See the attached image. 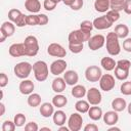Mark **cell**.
<instances>
[{
	"instance_id": "47",
	"label": "cell",
	"mask_w": 131,
	"mask_h": 131,
	"mask_svg": "<svg viewBox=\"0 0 131 131\" xmlns=\"http://www.w3.org/2000/svg\"><path fill=\"white\" fill-rule=\"evenodd\" d=\"M38 15H39V26H45L49 21V18H48V16L46 14L40 13Z\"/></svg>"
},
{
	"instance_id": "17",
	"label": "cell",
	"mask_w": 131,
	"mask_h": 131,
	"mask_svg": "<svg viewBox=\"0 0 131 131\" xmlns=\"http://www.w3.org/2000/svg\"><path fill=\"white\" fill-rule=\"evenodd\" d=\"M35 88V85L33 83V81L28 80V79H24L18 86V90L21 94L24 95H30L31 93H33V90Z\"/></svg>"
},
{
	"instance_id": "56",
	"label": "cell",
	"mask_w": 131,
	"mask_h": 131,
	"mask_svg": "<svg viewBox=\"0 0 131 131\" xmlns=\"http://www.w3.org/2000/svg\"><path fill=\"white\" fill-rule=\"evenodd\" d=\"M54 2H56V3H59V2H62V0H53Z\"/></svg>"
},
{
	"instance_id": "12",
	"label": "cell",
	"mask_w": 131,
	"mask_h": 131,
	"mask_svg": "<svg viewBox=\"0 0 131 131\" xmlns=\"http://www.w3.org/2000/svg\"><path fill=\"white\" fill-rule=\"evenodd\" d=\"M86 97H87L88 102L91 105H98L101 102V100H102L101 92L97 88H95V87H91L90 89L87 90Z\"/></svg>"
},
{
	"instance_id": "45",
	"label": "cell",
	"mask_w": 131,
	"mask_h": 131,
	"mask_svg": "<svg viewBox=\"0 0 131 131\" xmlns=\"http://www.w3.org/2000/svg\"><path fill=\"white\" fill-rule=\"evenodd\" d=\"M8 84V77L5 73H1L0 74V87L3 88Z\"/></svg>"
},
{
	"instance_id": "24",
	"label": "cell",
	"mask_w": 131,
	"mask_h": 131,
	"mask_svg": "<svg viewBox=\"0 0 131 131\" xmlns=\"http://www.w3.org/2000/svg\"><path fill=\"white\" fill-rule=\"evenodd\" d=\"M94 8L97 12H106L111 9L110 0H95L94 1Z\"/></svg>"
},
{
	"instance_id": "9",
	"label": "cell",
	"mask_w": 131,
	"mask_h": 131,
	"mask_svg": "<svg viewBox=\"0 0 131 131\" xmlns=\"http://www.w3.org/2000/svg\"><path fill=\"white\" fill-rule=\"evenodd\" d=\"M115 85H116V81L114 76H112L111 74H103L101 76L99 80V87L101 90L108 92L114 89Z\"/></svg>"
},
{
	"instance_id": "39",
	"label": "cell",
	"mask_w": 131,
	"mask_h": 131,
	"mask_svg": "<svg viewBox=\"0 0 131 131\" xmlns=\"http://www.w3.org/2000/svg\"><path fill=\"white\" fill-rule=\"evenodd\" d=\"M106 17L114 24L115 21H117L119 18H120V12L119 11H117V10H113V9H111V10H108V11H106Z\"/></svg>"
},
{
	"instance_id": "41",
	"label": "cell",
	"mask_w": 131,
	"mask_h": 131,
	"mask_svg": "<svg viewBox=\"0 0 131 131\" xmlns=\"http://www.w3.org/2000/svg\"><path fill=\"white\" fill-rule=\"evenodd\" d=\"M93 28H94L93 27V23L90 21V20H83L80 24V29L82 31H85V32H90L91 33V31H92Z\"/></svg>"
},
{
	"instance_id": "31",
	"label": "cell",
	"mask_w": 131,
	"mask_h": 131,
	"mask_svg": "<svg viewBox=\"0 0 131 131\" xmlns=\"http://www.w3.org/2000/svg\"><path fill=\"white\" fill-rule=\"evenodd\" d=\"M52 103H53L54 106L60 108V107H63V106L67 105V103H68V98H67L64 95H62V94H60V93H57L56 95L53 96V98H52Z\"/></svg>"
},
{
	"instance_id": "21",
	"label": "cell",
	"mask_w": 131,
	"mask_h": 131,
	"mask_svg": "<svg viewBox=\"0 0 131 131\" xmlns=\"http://www.w3.org/2000/svg\"><path fill=\"white\" fill-rule=\"evenodd\" d=\"M67 87V83L64 81L63 78L60 77H56L55 79H53L52 84H51V88L55 93H61L66 90Z\"/></svg>"
},
{
	"instance_id": "11",
	"label": "cell",
	"mask_w": 131,
	"mask_h": 131,
	"mask_svg": "<svg viewBox=\"0 0 131 131\" xmlns=\"http://www.w3.org/2000/svg\"><path fill=\"white\" fill-rule=\"evenodd\" d=\"M87 42H88L89 49L92 51H95V50H98L101 47H103V45L105 44V37L103 35L97 34V35L91 36V38Z\"/></svg>"
},
{
	"instance_id": "27",
	"label": "cell",
	"mask_w": 131,
	"mask_h": 131,
	"mask_svg": "<svg viewBox=\"0 0 131 131\" xmlns=\"http://www.w3.org/2000/svg\"><path fill=\"white\" fill-rule=\"evenodd\" d=\"M112 107L116 112H123L127 107V102L124 98L122 97H117L112 100Z\"/></svg>"
},
{
	"instance_id": "53",
	"label": "cell",
	"mask_w": 131,
	"mask_h": 131,
	"mask_svg": "<svg viewBox=\"0 0 131 131\" xmlns=\"http://www.w3.org/2000/svg\"><path fill=\"white\" fill-rule=\"evenodd\" d=\"M127 111H128V114L131 115V102L129 104H127Z\"/></svg>"
},
{
	"instance_id": "33",
	"label": "cell",
	"mask_w": 131,
	"mask_h": 131,
	"mask_svg": "<svg viewBox=\"0 0 131 131\" xmlns=\"http://www.w3.org/2000/svg\"><path fill=\"white\" fill-rule=\"evenodd\" d=\"M41 99L42 98H41L40 94H38V93H31L28 96L27 102H28V104L31 107H36V106H39L41 104Z\"/></svg>"
},
{
	"instance_id": "40",
	"label": "cell",
	"mask_w": 131,
	"mask_h": 131,
	"mask_svg": "<svg viewBox=\"0 0 131 131\" xmlns=\"http://www.w3.org/2000/svg\"><path fill=\"white\" fill-rule=\"evenodd\" d=\"M15 124L13 121L6 120L2 124V131H14L15 130Z\"/></svg>"
},
{
	"instance_id": "6",
	"label": "cell",
	"mask_w": 131,
	"mask_h": 131,
	"mask_svg": "<svg viewBox=\"0 0 131 131\" xmlns=\"http://www.w3.org/2000/svg\"><path fill=\"white\" fill-rule=\"evenodd\" d=\"M90 38H91L90 32H85L79 29V30L72 31L69 34L68 40H69V43H84L88 41Z\"/></svg>"
},
{
	"instance_id": "48",
	"label": "cell",
	"mask_w": 131,
	"mask_h": 131,
	"mask_svg": "<svg viewBox=\"0 0 131 131\" xmlns=\"http://www.w3.org/2000/svg\"><path fill=\"white\" fill-rule=\"evenodd\" d=\"M97 130H98V126L96 124H93V123L87 124L84 127V131H97Z\"/></svg>"
},
{
	"instance_id": "30",
	"label": "cell",
	"mask_w": 131,
	"mask_h": 131,
	"mask_svg": "<svg viewBox=\"0 0 131 131\" xmlns=\"http://www.w3.org/2000/svg\"><path fill=\"white\" fill-rule=\"evenodd\" d=\"M88 116H89V118H90L91 120H93V121H98V120H100V119L102 118V116H103L101 107L96 106V105L90 106V108H89V111H88Z\"/></svg>"
},
{
	"instance_id": "28",
	"label": "cell",
	"mask_w": 131,
	"mask_h": 131,
	"mask_svg": "<svg viewBox=\"0 0 131 131\" xmlns=\"http://www.w3.org/2000/svg\"><path fill=\"white\" fill-rule=\"evenodd\" d=\"M52 119H53V123L56 126H61L67 121V115L63 111L58 110V111L54 112V114L52 115Z\"/></svg>"
},
{
	"instance_id": "37",
	"label": "cell",
	"mask_w": 131,
	"mask_h": 131,
	"mask_svg": "<svg viewBox=\"0 0 131 131\" xmlns=\"http://www.w3.org/2000/svg\"><path fill=\"white\" fill-rule=\"evenodd\" d=\"M26 21H27L28 26H39V15L38 14L27 15Z\"/></svg>"
},
{
	"instance_id": "38",
	"label": "cell",
	"mask_w": 131,
	"mask_h": 131,
	"mask_svg": "<svg viewBox=\"0 0 131 131\" xmlns=\"http://www.w3.org/2000/svg\"><path fill=\"white\" fill-rule=\"evenodd\" d=\"M84 48L83 43H69V49L72 53H80Z\"/></svg>"
},
{
	"instance_id": "4",
	"label": "cell",
	"mask_w": 131,
	"mask_h": 131,
	"mask_svg": "<svg viewBox=\"0 0 131 131\" xmlns=\"http://www.w3.org/2000/svg\"><path fill=\"white\" fill-rule=\"evenodd\" d=\"M24 45H25V50H26V55L33 57L35 55H37V53L39 52V42L38 39L33 36H27L25 41H24Z\"/></svg>"
},
{
	"instance_id": "3",
	"label": "cell",
	"mask_w": 131,
	"mask_h": 131,
	"mask_svg": "<svg viewBox=\"0 0 131 131\" xmlns=\"http://www.w3.org/2000/svg\"><path fill=\"white\" fill-rule=\"evenodd\" d=\"M33 73L37 81L39 82L45 81L49 75V69H48L47 63L44 60L36 61L35 63H33Z\"/></svg>"
},
{
	"instance_id": "13",
	"label": "cell",
	"mask_w": 131,
	"mask_h": 131,
	"mask_svg": "<svg viewBox=\"0 0 131 131\" xmlns=\"http://www.w3.org/2000/svg\"><path fill=\"white\" fill-rule=\"evenodd\" d=\"M47 53L51 56H54V57H64L67 55V51L66 49L58 43H51L48 45L47 47Z\"/></svg>"
},
{
	"instance_id": "23",
	"label": "cell",
	"mask_w": 131,
	"mask_h": 131,
	"mask_svg": "<svg viewBox=\"0 0 131 131\" xmlns=\"http://www.w3.org/2000/svg\"><path fill=\"white\" fill-rule=\"evenodd\" d=\"M25 8L32 13H37L41 9V3L39 0H26Z\"/></svg>"
},
{
	"instance_id": "25",
	"label": "cell",
	"mask_w": 131,
	"mask_h": 131,
	"mask_svg": "<svg viewBox=\"0 0 131 131\" xmlns=\"http://www.w3.org/2000/svg\"><path fill=\"white\" fill-rule=\"evenodd\" d=\"M114 32L116 33V35L118 36L119 39H126L127 36L129 35V28L125 24H119L115 27Z\"/></svg>"
},
{
	"instance_id": "52",
	"label": "cell",
	"mask_w": 131,
	"mask_h": 131,
	"mask_svg": "<svg viewBox=\"0 0 131 131\" xmlns=\"http://www.w3.org/2000/svg\"><path fill=\"white\" fill-rule=\"evenodd\" d=\"M58 130H59V131H69V130H70V128H69V127H64V126H62V125H61V126H59Z\"/></svg>"
},
{
	"instance_id": "49",
	"label": "cell",
	"mask_w": 131,
	"mask_h": 131,
	"mask_svg": "<svg viewBox=\"0 0 131 131\" xmlns=\"http://www.w3.org/2000/svg\"><path fill=\"white\" fill-rule=\"evenodd\" d=\"M127 14H131V0H125L124 3V9H123Z\"/></svg>"
},
{
	"instance_id": "20",
	"label": "cell",
	"mask_w": 131,
	"mask_h": 131,
	"mask_svg": "<svg viewBox=\"0 0 131 131\" xmlns=\"http://www.w3.org/2000/svg\"><path fill=\"white\" fill-rule=\"evenodd\" d=\"M15 32V25L12 21H4L0 28V34L5 37H11Z\"/></svg>"
},
{
	"instance_id": "32",
	"label": "cell",
	"mask_w": 131,
	"mask_h": 131,
	"mask_svg": "<svg viewBox=\"0 0 131 131\" xmlns=\"http://www.w3.org/2000/svg\"><path fill=\"white\" fill-rule=\"evenodd\" d=\"M75 108L78 113L80 114H85V113H88L89 108H90V103L88 102V100H83V99H80L78 100L76 103H75Z\"/></svg>"
},
{
	"instance_id": "19",
	"label": "cell",
	"mask_w": 131,
	"mask_h": 131,
	"mask_svg": "<svg viewBox=\"0 0 131 131\" xmlns=\"http://www.w3.org/2000/svg\"><path fill=\"white\" fill-rule=\"evenodd\" d=\"M63 79L67 83V85H70V86H74L78 83L79 81V75L77 74L76 71H73V70H69V71H66L64 74H63Z\"/></svg>"
},
{
	"instance_id": "36",
	"label": "cell",
	"mask_w": 131,
	"mask_h": 131,
	"mask_svg": "<svg viewBox=\"0 0 131 131\" xmlns=\"http://www.w3.org/2000/svg\"><path fill=\"white\" fill-rule=\"evenodd\" d=\"M120 92L124 95H131V81H125L121 84Z\"/></svg>"
},
{
	"instance_id": "35",
	"label": "cell",
	"mask_w": 131,
	"mask_h": 131,
	"mask_svg": "<svg viewBox=\"0 0 131 131\" xmlns=\"http://www.w3.org/2000/svg\"><path fill=\"white\" fill-rule=\"evenodd\" d=\"M26 121H27V118H26V116H25L24 114H21V113L16 114V115L14 116V119H13V122H14V124H15L16 127H21V126H24L25 123H26Z\"/></svg>"
},
{
	"instance_id": "44",
	"label": "cell",
	"mask_w": 131,
	"mask_h": 131,
	"mask_svg": "<svg viewBox=\"0 0 131 131\" xmlns=\"http://www.w3.org/2000/svg\"><path fill=\"white\" fill-rule=\"evenodd\" d=\"M38 129H39V127H38L37 123H35V122H29L25 125L26 131H37Z\"/></svg>"
},
{
	"instance_id": "8",
	"label": "cell",
	"mask_w": 131,
	"mask_h": 131,
	"mask_svg": "<svg viewBox=\"0 0 131 131\" xmlns=\"http://www.w3.org/2000/svg\"><path fill=\"white\" fill-rule=\"evenodd\" d=\"M101 76V69L97 66H90L85 70V78L89 82H99Z\"/></svg>"
},
{
	"instance_id": "34",
	"label": "cell",
	"mask_w": 131,
	"mask_h": 131,
	"mask_svg": "<svg viewBox=\"0 0 131 131\" xmlns=\"http://www.w3.org/2000/svg\"><path fill=\"white\" fill-rule=\"evenodd\" d=\"M110 3H111V9L120 12L121 10L124 9L125 0H110Z\"/></svg>"
},
{
	"instance_id": "50",
	"label": "cell",
	"mask_w": 131,
	"mask_h": 131,
	"mask_svg": "<svg viewBox=\"0 0 131 131\" xmlns=\"http://www.w3.org/2000/svg\"><path fill=\"white\" fill-rule=\"evenodd\" d=\"M0 108H1V112H0V116H3L4 113H5V105L3 102H0Z\"/></svg>"
},
{
	"instance_id": "26",
	"label": "cell",
	"mask_w": 131,
	"mask_h": 131,
	"mask_svg": "<svg viewBox=\"0 0 131 131\" xmlns=\"http://www.w3.org/2000/svg\"><path fill=\"white\" fill-rule=\"evenodd\" d=\"M116 64H117V61H115L114 58L108 57V56L102 57L101 60H100V66L102 67L103 70H105V71H107V72L115 70Z\"/></svg>"
},
{
	"instance_id": "51",
	"label": "cell",
	"mask_w": 131,
	"mask_h": 131,
	"mask_svg": "<svg viewBox=\"0 0 131 131\" xmlns=\"http://www.w3.org/2000/svg\"><path fill=\"white\" fill-rule=\"evenodd\" d=\"M73 2H74V0H62V3L67 6H71Z\"/></svg>"
},
{
	"instance_id": "5",
	"label": "cell",
	"mask_w": 131,
	"mask_h": 131,
	"mask_svg": "<svg viewBox=\"0 0 131 131\" xmlns=\"http://www.w3.org/2000/svg\"><path fill=\"white\" fill-rule=\"evenodd\" d=\"M33 71V66L28 61H21L14 66V75L19 79H27L31 72Z\"/></svg>"
},
{
	"instance_id": "22",
	"label": "cell",
	"mask_w": 131,
	"mask_h": 131,
	"mask_svg": "<svg viewBox=\"0 0 131 131\" xmlns=\"http://www.w3.org/2000/svg\"><path fill=\"white\" fill-rule=\"evenodd\" d=\"M40 114L44 118H49L54 114V105L51 102H44L40 104Z\"/></svg>"
},
{
	"instance_id": "42",
	"label": "cell",
	"mask_w": 131,
	"mask_h": 131,
	"mask_svg": "<svg viewBox=\"0 0 131 131\" xmlns=\"http://www.w3.org/2000/svg\"><path fill=\"white\" fill-rule=\"evenodd\" d=\"M56 5H57V3L54 2L53 0H44V2H43V7H44V9H46L47 11L53 10V9L56 7Z\"/></svg>"
},
{
	"instance_id": "1",
	"label": "cell",
	"mask_w": 131,
	"mask_h": 131,
	"mask_svg": "<svg viewBox=\"0 0 131 131\" xmlns=\"http://www.w3.org/2000/svg\"><path fill=\"white\" fill-rule=\"evenodd\" d=\"M105 46H106V50H107L108 54L112 56H116L121 52L119 38L115 32L107 33L106 38H105Z\"/></svg>"
},
{
	"instance_id": "54",
	"label": "cell",
	"mask_w": 131,
	"mask_h": 131,
	"mask_svg": "<svg viewBox=\"0 0 131 131\" xmlns=\"http://www.w3.org/2000/svg\"><path fill=\"white\" fill-rule=\"evenodd\" d=\"M113 130H117V131H120V128H118V127H111V128H108V131H113Z\"/></svg>"
},
{
	"instance_id": "18",
	"label": "cell",
	"mask_w": 131,
	"mask_h": 131,
	"mask_svg": "<svg viewBox=\"0 0 131 131\" xmlns=\"http://www.w3.org/2000/svg\"><path fill=\"white\" fill-rule=\"evenodd\" d=\"M102 118H103L104 124L107 125V126H114V125H116V124L118 123V121H119L118 112H116V111H114V110H113V111H108V112H106L105 114H103Z\"/></svg>"
},
{
	"instance_id": "2",
	"label": "cell",
	"mask_w": 131,
	"mask_h": 131,
	"mask_svg": "<svg viewBox=\"0 0 131 131\" xmlns=\"http://www.w3.org/2000/svg\"><path fill=\"white\" fill-rule=\"evenodd\" d=\"M131 68V61L128 59H120L117 61L115 68V77L120 81H125L129 77V72Z\"/></svg>"
},
{
	"instance_id": "29",
	"label": "cell",
	"mask_w": 131,
	"mask_h": 131,
	"mask_svg": "<svg viewBox=\"0 0 131 131\" xmlns=\"http://www.w3.org/2000/svg\"><path fill=\"white\" fill-rule=\"evenodd\" d=\"M86 93H87V90H86L85 86L79 85V84L74 85L72 88V91H71V94L75 98H83L86 95Z\"/></svg>"
},
{
	"instance_id": "55",
	"label": "cell",
	"mask_w": 131,
	"mask_h": 131,
	"mask_svg": "<svg viewBox=\"0 0 131 131\" xmlns=\"http://www.w3.org/2000/svg\"><path fill=\"white\" fill-rule=\"evenodd\" d=\"M41 130H48V131H50L51 129H50L49 127H42V128H41Z\"/></svg>"
},
{
	"instance_id": "14",
	"label": "cell",
	"mask_w": 131,
	"mask_h": 131,
	"mask_svg": "<svg viewBox=\"0 0 131 131\" xmlns=\"http://www.w3.org/2000/svg\"><path fill=\"white\" fill-rule=\"evenodd\" d=\"M67 67H68L67 61L63 60L62 58H58L50 64V73L54 76H58L66 72Z\"/></svg>"
},
{
	"instance_id": "7",
	"label": "cell",
	"mask_w": 131,
	"mask_h": 131,
	"mask_svg": "<svg viewBox=\"0 0 131 131\" xmlns=\"http://www.w3.org/2000/svg\"><path fill=\"white\" fill-rule=\"evenodd\" d=\"M26 17H27V15H25L19 9L12 8V9H10L8 11V18H9V20L12 21L18 28L27 26Z\"/></svg>"
},
{
	"instance_id": "46",
	"label": "cell",
	"mask_w": 131,
	"mask_h": 131,
	"mask_svg": "<svg viewBox=\"0 0 131 131\" xmlns=\"http://www.w3.org/2000/svg\"><path fill=\"white\" fill-rule=\"evenodd\" d=\"M123 49L126 52H131V38H126L123 41Z\"/></svg>"
},
{
	"instance_id": "16",
	"label": "cell",
	"mask_w": 131,
	"mask_h": 131,
	"mask_svg": "<svg viewBox=\"0 0 131 131\" xmlns=\"http://www.w3.org/2000/svg\"><path fill=\"white\" fill-rule=\"evenodd\" d=\"M9 54L12 57H20L26 55V50H25V45L24 43H13L10 45L8 49Z\"/></svg>"
},
{
	"instance_id": "15",
	"label": "cell",
	"mask_w": 131,
	"mask_h": 131,
	"mask_svg": "<svg viewBox=\"0 0 131 131\" xmlns=\"http://www.w3.org/2000/svg\"><path fill=\"white\" fill-rule=\"evenodd\" d=\"M92 23H93V27L96 30H105L113 26V23L106 17V15L98 16V17L94 18Z\"/></svg>"
},
{
	"instance_id": "10",
	"label": "cell",
	"mask_w": 131,
	"mask_h": 131,
	"mask_svg": "<svg viewBox=\"0 0 131 131\" xmlns=\"http://www.w3.org/2000/svg\"><path fill=\"white\" fill-rule=\"evenodd\" d=\"M83 118L80 113H73L68 120V127L71 131H79L82 128Z\"/></svg>"
},
{
	"instance_id": "43",
	"label": "cell",
	"mask_w": 131,
	"mask_h": 131,
	"mask_svg": "<svg viewBox=\"0 0 131 131\" xmlns=\"http://www.w3.org/2000/svg\"><path fill=\"white\" fill-rule=\"evenodd\" d=\"M84 5V1L83 0H74V2L72 3V5L70 6L72 10H80Z\"/></svg>"
}]
</instances>
